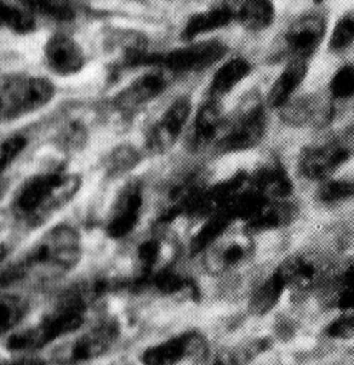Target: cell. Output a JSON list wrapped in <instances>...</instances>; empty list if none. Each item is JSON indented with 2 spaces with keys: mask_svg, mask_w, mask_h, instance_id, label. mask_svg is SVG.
<instances>
[{
  "mask_svg": "<svg viewBox=\"0 0 354 365\" xmlns=\"http://www.w3.org/2000/svg\"><path fill=\"white\" fill-rule=\"evenodd\" d=\"M285 289L287 287L283 279L275 271H273V274L267 279H264L251 295L248 302L250 311L256 315H264L270 312L278 304Z\"/></svg>",
  "mask_w": 354,
  "mask_h": 365,
  "instance_id": "cell-27",
  "label": "cell"
},
{
  "mask_svg": "<svg viewBox=\"0 0 354 365\" xmlns=\"http://www.w3.org/2000/svg\"><path fill=\"white\" fill-rule=\"evenodd\" d=\"M96 301L97 295L90 279L73 285L37 322L13 332L6 341V348L19 354H33L47 346L77 331L84 322L87 308Z\"/></svg>",
  "mask_w": 354,
  "mask_h": 365,
  "instance_id": "cell-2",
  "label": "cell"
},
{
  "mask_svg": "<svg viewBox=\"0 0 354 365\" xmlns=\"http://www.w3.org/2000/svg\"><path fill=\"white\" fill-rule=\"evenodd\" d=\"M27 140L23 135H11L6 138L0 148V165L1 171L10 167V164L21 154V151L26 148Z\"/></svg>",
  "mask_w": 354,
  "mask_h": 365,
  "instance_id": "cell-36",
  "label": "cell"
},
{
  "mask_svg": "<svg viewBox=\"0 0 354 365\" xmlns=\"http://www.w3.org/2000/svg\"><path fill=\"white\" fill-rule=\"evenodd\" d=\"M351 197L354 198V181H351Z\"/></svg>",
  "mask_w": 354,
  "mask_h": 365,
  "instance_id": "cell-38",
  "label": "cell"
},
{
  "mask_svg": "<svg viewBox=\"0 0 354 365\" xmlns=\"http://www.w3.org/2000/svg\"><path fill=\"white\" fill-rule=\"evenodd\" d=\"M3 365H46V364L39 356H34V355H30V354H23L20 356L9 359Z\"/></svg>",
  "mask_w": 354,
  "mask_h": 365,
  "instance_id": "cell-37",
  "label": "cell"
},
{
  "mask_svg": "<svg viewBox=\"0 0 354 365\" xmlns=\"http://www.w3.org/2000/svg\"><path fill=\"white\" fill-rule=\"evenodd\" d=\"M231 21H233V19H231L230 13L223 6L210 9L206 11H200V13L190 16V19L187 20V23L183 27L181 37L188 41L198 36L213 33L218 29H223V27L228 26Z\"/></svg>",
  "mask_w": 354,
  "mask_h": 365,
  "instance_id": "cell-25",
  "label": "cell"
},
{
  "mask_svg": "<svg viewBox=\"0 0 354 365\" xmlns=\"http://www.w3.org/2000/svg\"><path fill=\"white\" fill-rule=\"evenodd\" d=\"M226 54V46L218 41H201L171 50L164 54L161 68L171 73L198 71L217 63Z\"/></svg>",
  "mask_w": 354,
  "mask_h": 365,
  "instance_id": "cell-12",
  "label": "cell"
},
{
  "mask_svg": "<svg viewBox=\"0 0 354 365\" xmlns=\"http://www.w3.org/2000/svg\"><path fill=\"white\" fill-rule=\"evenodd\" d=\"M190 113L191 101L188 97H180L174 100L158 118V121L153 125L147 138L148 151L154 155H161L170 151L178 140L190 117Z\"/></svg>",
  "mask_w": 354,
  "mask_h": 365,
  "instance_id": "cell-10",
  "label": "cell"
},
{
  "mask_svg": "<svg viewBox=\"0 0 354 365\" xmlns=\"http://www.w3.org/2000/svg\"><path fill=\"white\" fill-rule=\"evenodd\" d=\"M251 188L267 200H287L293 182L285 170L277 163H267L250 175Z\"/></svg>",
  "mask_w": 354,
  "mask_h": 365,
  "instance_id": "cell-22",
  "label": "cell"
},
{
  "mask_svg": "<svg viewBox=\"0 0 354 365\" xmlns=\"http://www.w3.org/2000/svg\"><path fill=\"white\" fill-rule=\"evenodd\" d=\"M44 61L49 70L57 76H71L83 68L86 57L73 38L54 34L44 44Z\"/></svg>",
  "mask_w": 354,
  "mask_h": 365,
  "instance_id": "cell-15",
  "label": "cell"
},
{
  "mask_svg": "<svg viewBox=\"0 0 354 365\" xmlns=\"http://www.w3.org/2000/svg\"><path fill=\"white\" fill-rule=\"evenodd\" d=\"M327 23L321 13H307L295 19L285 31V44L291 58L307 60L325 37Z\"/></svg>",
  "mask_w": 354,
  "mask_h": 365,
  "instance_id": "cell-11",
  "label": "cell"
},
{
  "mask_svg": "<svg viewBox=\"0 0 354 365\" xmlns=\"http://www.w3.org/2000/svg\"><path fill=\"white\" fill-rule=\"evenodd\" d=\"M266 115L261 106H250L236 120L224 125L216 147L220 153H240L260 144L266 134Z\"/></svg>",
  "mask_w": 354,
  "mask_h": 365,
  "instance_id": "cell-5",
  "label": "cell"
},
{
  "mask_svg": "<svg viewBox=\"0 0 354 365\" xmlns=\"http://www.w3.org/2000/svg\"><path fill=\"white\" fill-rule=\"evenodd\" d=\"M295 217V207L287 200L263 198L244 221L247 231H268L288 225Z\"/></svg>",
  "mask_w": 354,
  "mask_h": 365,
  "instance_id": "cell-20",
  "label": "cell"
},
{
  "mask_svg": "<svg viewBox=\"0 0 354 365\" xmlns=\"http://www.w3.org/2000/svg\"><path fill=\"white\" fill-rule=\"evenodd\" d=\"M224 130V118L216 101L206 103L197 113L193 124L191 140L196 148L217 141Z\"/></svg>",
  "mask_w": 354,
  "mask_h": 365,
  "instance_id": "cell-23",
  "label": "cell"
},
{
  "mask_svg": "<svg viewBox=\"0 0 354 365\" xmlns=\"http://www.w3.org/2000/svg\"><path fill=\"white\" fill-rule=\"evenodd\" d=\"M318 197L324 202H337L351 197V181H338V180H327L323 182Z\"/></svg>",
  "mask_w": 354,
  "mask_h": 365,
  "instance_id": "cell-35",
  "label": "cell"
},
{
  "mask_svg": "<svg viewBox=\"0 0 354 365\" xmlns=\"http://www.w3.org/2000/svg\"><path fill=\"white\" fill-rule=\"evenodd\" d=\"M120 336V327L116 321H103L84 331L70 348L73 362H88L101 358L113 349Z\"/></svg>",
  "mask_w": 354,
  "mask_h": 365,
  "instance_id": "cell-13",
  "label": "cell"
},
{
  "mask_svg": "<svg viewBox=\"0 0 354 365\" xmlns=\"http://www.w3.org/2000/svg\"><path fill=\"white\" fill-rule=\"evenodd\" d=\"M287 123L297 127H320L330 121L333 107L328 98L307 96L297 101H290L283 108Z\"/></svg>",
  "mask_w": 354,
  "mask_h": 365,
  "instance_id": "cell-18",
  "label": "cell"
},
{
  "mask_svg": "<svg viewBox=\"0 0 354 365\" xmlns=\"http://www.w3.org/2000/svg\"><path fill=\"white\" fill-rule=\"evenodd\" d=\"M80 175L49 173L30 177L17 191L13 210L19 218L37 224L67 204L79 191Z\"/></svg>",
  "mask_w": 354,
  "mask_h": 365,
  "instance_id": "cell-3",
  "label": "cell"
},
{
  "mask_svg": "<svg viewBox=\"0 0 354 365\" xmlns=\"http://www.w3.org/2000/svg\"><path fill=\"white\" fill-rule=\"evenodd\" d=\"M29 312V301L19 294H3L0 301V329L3 334L14 329Z\"/></svg>",
  "mask_w": 354,
  "mask_h": 365,
  "instance_id": "cell-29",
  "label": "cell"
},
{
  "mask_svg": "<svg viewBox=\"0 0 354 365\" xmlns=\"http://www.w3.org/2000/svg\"><path fill=\"white\" fill-rule=\"evenodd\" d=\"M54 86L43 77L9 76L1 86V118L14 120L47 106L54 97Z\"/></svg>",
  "mask_w": 354,
  "mask_h": 365,
  "instance_id": "cell-4",
  "label": "cell"
},
{
  "mask_svg": "<svg viewBox=\"0 0 354 365\" xmlns=\"http://www.w3.org/2000/svg\"><path fill=\"white\" fill-rule=\"evenodd\" d=\"M325 335L331 339H354V309L344 311L325 327Z\"/></svg>",
  "mask_w": 354,
  "mask_h": 365,
  "instance_id": "cell-34",
  "label": "cell"
},
{
  "mask_svg": "<svg viewBox=\"0 0 354 365\" xmlns=\"http://www.w3.org/2000/svg\"><path fill=\"white\" fill-rule=\"evenodd\" d=\"M287 288H308L324 275V262L311 254H293L274 269Z\"/></svg>",
  "mask_w": 354,
  "mask_h": 365,
  "instance_id": "cell-16",
  "label": "cell"
},
{
  "mask_svg": "<svg viewBox=\"0 0 354 365\" xmlns=\"http://www.w3.org/2000/svg\"><path fill=\"white\" fill-rule=\"evenodd\" d=\"M354 44V11L343 14L334 24L330 37L328 48L334 53H341Z\"/></svg>",
  "mask_w": 354,
  "mask_h": 365,
  "instance_id": "cell-30",
  "label": "cell"
},
{
  "mask_svg": "<svg viewBox=\"0 0 354 365\" xmlns=\"http://www.w3.org/2000/svg\"><path fill=\"white\" fill-rule=\"evenodd\" d=\"M307 60L291 58L271 84L267 94V104L273 108H283L288 104L307 77Z\"/></svg>",
  "mask_w": 354,
  "mask_h": 365,
  "instance_id": "cell-21",
  "label": "cell"
},
{
  "mask_svg": "<svg viewBox=\"0 0 354 365\" xmlns=\"http://www.w3.org/2000/svg\"><path fill=\"white\" fill-rule=\"evenodd\" d=\"M23 3L30 11L46 16L47 19L59 21L73 19V10L63 0H23Z\"/></svg>",
  "mask_w": 354,
  "mask_h": 365,
  "instance_id": "cell-32",
  "label": "cell"
},
{
  "mask_svg": "<svg viewBox=\"0 0 354 365\" xmlns=\"http://www.w3.org/2000/svg\"><path fill=\"white\" fill-rule=\"evenodd\" d=\"M350 150L340 141L305 148L300 155V173L311 181H327L350 158Z\"/></svg>",
  "mask_w": 354,
  "mask_h": 365,
  "instance_id": "cell-9",
  "label": "cell"
},
{
  "mask_svg": "<svg viewBox=\"0 0 354 365\" xmlns=\"http://www.w3.org/2000/svg\"><path fill=\"white\" fill-rule=\"evenodd\" d=\"M328 93L333 98L345 100L354 96V64L340 67L330 80Z\"/></svg>",
  "mask_w": 354,
  "mask_h": 365,
  "instance_id": "cell-33",
  "label": "cell"
},
{
  "mask_svg": "<svg viewBox=\"0 0 354 365\" xmlns=\"http://www.w3.org/2000/svg\"><path fill=\"white\" fill-rule=\"evenodd\" d=\"M234 220L236 218L228 207H223L221 210L206 217V221L196 231L190 241V252L193 255L204 252L211 244H214L221 235L226 234L228 225Z\"/></svg>",
  "mask_w": 354,
  "mask_h": 365,
  "instance_id": "cell-24",
  "label": "cell"
},
{
  "mask_svg": "<svg viewBox=\"0 0 354 365\" xmlns=\"http://www.w3.org/2000/svg\"><path fill=\"white\" fill-rule=\"evenodd\" d=\"M176 252V242L167 235H153L141 241L136 248L134 287H147L158 272L170 268Z\"/></svg>",
  "mask_w": 354,
  "mask_h": 365,
  "instance_id": "cell-7",
  "label": "cell"
},
{
  "mask_svg": "<svg viewBox=\"0 0 354 365\" xmlns=\"http://www.w3.org/2000/svg\"><path fill=\"white\" fill-rule=\"evenodd\" d=\"M0 19L4 27H7L9 30L17 34L30 33L36 27L34 17L29 11L14 7L13 4L4 3V1H1V6H0Z\"/></svg>",
  "mask_w": 354,
  "mask_h": 365,
  "instance_id": "cell-31",
  "label": "cell"
},
{
  "mask_svg": "<svg viewBox=\"0 0 354 365\" xmlns=\"http://www.w3.org/2000/svg\"><path fill=\"white\" fill-rule=\"evenodd\" d=\"M81 258L80 234L61 224L47 230L1 274L3 285L20 279L49 282L73 271Z\"/></svg>",
  "mask_w": 354,
  "mask_h": 365,
  "instance_id": "cell-1",
  "label": "cell"
},
{
  "mask_svg": "<svg viewBox=\"0 0 354 365\" xmlns=\"http://www.w3.org/2000/svg\"><path fill=\"white\" fill-rule=\"evenodd\" d=\"M328 292L334 307L343 311L354 309V262L337 274Z\"/></svg>",
  "mask_w": 354,
  "mask_h": 365,
  "instance_id": "cell-28",
  "label": "cell"
},
{
  "mask_svg": "<svg viewBox=\"0 0 354 365\" xmlns=\"http://www.w3.org/2000/svg\"><path fill=\"white\" fill-rule=\"evenodd\" d=\"M313 1H314V3H321L323 0H313Z\"/></svg>",
  "mask_w": 354,
  "mask_h": 365,
  "instance_id": "cell-39",
  "label": "cell"
},
{
  "mask_svg": "<svg viewBox=\"0 0 354 365\" xmlns=\"http://www.w3.org/2000/svg\"><path fill=\"white\" fill-rule=\"evenodd\" d=\"M143 207V197L138 187L127 188L117 201L107 221L106 232L110 238L118 240L127 237L138 224Z\"/></svg>",
  "mask_w": 354,
  "mask_h": 365,
  "instance_id": "cell-17",
  "label": "cell"
},
{
  "mask_svg": "<svg viewBox=\"0 0 354 365\" xmlns=\"http://www.w3.org/2000/svg\"><path fill=\"white\" fill-rule=\"evenodd\" d=\"M204 348V338L196 331H184L164 341L147 346L140 354L143 365H178L198 355Z\"/></svg>",
  "mask_w": 354,
  "mask_h": 365,
  "instance_id": "cell-8",
  "label": "cell"
},
{
  "mask_svg": "<svg viewBox=\"0 0 354 365\" xmlns=\"http://www.w3.org/2000/svg\"><path fill=\"white\" fill-rule=\"evenodd\" d=\"M170 74L171 71L158 68L137 77L118 93L116 97L117 107L121 110H131L154 100L168 87Z\"/></svg>",
  "mask_w": 354,
  "mask_h": 365,
  "instance_id": "cell-14",
  "label": "cell"
},
{
  "mask_svg": "<svg viewBox=\"0 0 354 365\" xmlns=\"http://www.w3.org/2000/svg\"><path fill=\"white\" fill-rule=\"evenodd\" d=\"M253 252L248 232L224 234L204 251V268L211 275H224L248 262Z\"/></svg>",
  "mask_w": 354,
  "mask_h": 365,
  "instance_id": "cell-6",
  "label": "cell"
},
{
  "mask_svg": "<svg viewBox=\"0 0 354 365\" xmlns=\"http://www.w3.org/2000/svg\"><path fill=\"white\" fill-rule=\"evenodd\" d=\"M221 6L230 13L233 21L253 31L270 27L275 16L270 0H224Z\"/></svg>",
  "mask_w": 354,
  "mask_h": 365,
  "instance_id": "cell-19",
  "label": "cell"
},
{
  "mask_svg": "<svg viewBox=\"0 0 354 365\" xmlns=\"http://www.w3.org/2000/svg\"><path fill=\"white\" fill-rule=\"evenodd\" d=\"M250 73V64L244 58H231L221 64L210 83V93L214 97H223L237 87Z\"/></svg>",
  "mask_w": 354,
  "mask_h": 365,
  "instance_id": "cell-26",
  "label": "cell"
}]
</instances>
